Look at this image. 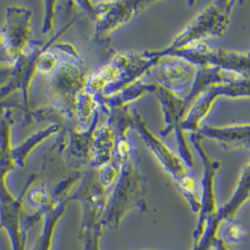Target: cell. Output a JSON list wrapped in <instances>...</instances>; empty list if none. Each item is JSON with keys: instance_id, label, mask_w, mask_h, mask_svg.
I'll return each instance as SVG.
<instances>
[{"instance_id": "1", "label": "cell", "mask_w": 250, "mask_h": 250, "mask_svg": "<svg viewBox=\"0 0 250 250\" xmlns=\"http://www.w3.org/2000/svg\"><path fill=\"white\" fill-rule=\"evenodd\" d=\"M249 231L242 223L229 218L218 226L217 237L226 243H239L248 237Z\"/></svg>"}, {"instance_id": "2", "label": "cell", "mask_w": 250, "mask_h": 250, "mask_svg": "<svg viewBox=\"0 0 250 250\" xmlns=\"http://www.w3.org/2000/svg\"><path fill=\"white\" fill-rule=\"evenodd\" d=\"M208 250H229V249L226 244L221 239L218 238Z\"/></svg>"}]
</instances>
